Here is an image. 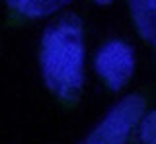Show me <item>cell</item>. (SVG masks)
Segmentation results:
<instances>
[{
	"label": "cell",
	"mask_w": 156,
	"mask_h": 144,
	"mask_svg": "<svg viewBox=\"0 0 156 144\" xmlns=\"http://www.w3.org/2000/svg\"><path fill=\"white\" fill-rule=\"evenodd\" d=\"M129 4L143 39L156 45V0H129Z\"/></svg>",
	"instance_id": "277c9868"
},
{
	"label": "cell",
	"mask_w": 156,
	"mask_h": 144,
	"mask_svg": "<svg viewBox=\"0 0 156 144\" xmlns=\"http://www.w3.org/2000/svg\"><path fill=\"white\" fill-rule=\"evenodd\" d=\"M144 113V98L127 95L107 113V117L88 134L82 144H125Z\"/></svg>",
	"instance_id": "7a4b0ae2"
},
{
	"label": "cell",
	"mask_w": 156,
	"mask_h": 144,
	"mask_svg": "<svg viewBox=\"0 0 156 144\" xmlns=\"http://www.w3.org/2000/svg\"><path fill=\"white\" fill-rule=\"evenodd\" d=\"M96 70L111 90H121L135 70V51L125 41H107L96 57Z\"/></svg>",
	"instance_id": "3957f363"
},
{
	"label": "cell",
	"mask_w": 156,
	"mask_h": 144,
	"mask_svg": "<svg viewBox=\"0 0 156 144\" xmlns=\"http://www.w3.org/2000/svg\"><path fill=\"white\" fill-rule=\"evenodd\" d=\"M72 0H6L8 8L23 18H43L66 6Z\"/></svg>",
	"instance_id": "5b68a950"
},
{
	"label": "cell",
	"mask_w": 156,
	"mask_h": 144,
	"mask_svg": "<svg viewBox=\"0 0 156 144\" xmlns=\"http://www.w3.org/2000/svg\"><path fill=\"white\" fill-rule=\"evenodd\" d=\"M98 4H109V2H113V0H96Z\"/></svg>",
	"instance_id": "52a82bcc"
},
{
	"label": "cell",
	"mask_w": 156,
	"mask_h": 144,
	"mask_svg": "<svg viewBox=\"0 0 156 144\" xmlns=\"http://www.w3.org/2000/svg\"><path fill=\"white\" fill-rule=\"evenodd\" d=\"M39 60L47 88L65 105H74L84 86V39L76 16H65L45 29Z\"/></svg>",
	"instance_id": "6da1fadb"
},
{
	"label": "cell",
	"mask_w": 156,
	"mask_h": 144,
	"mask_svg": "<svg viewBox=\"0 0 156 144\" xmlns=\"http://www.w3.org/2000/svg\"><path fill=\"white\" fill-rule=\"evenodd\" d=\"M139 134L143 144H156V109L143 119Z\"/></svg>",
	"instance_id": "8992f818"
}]
</instances>
